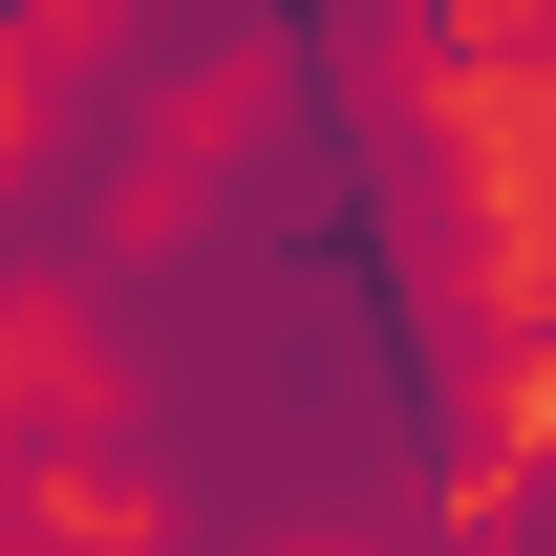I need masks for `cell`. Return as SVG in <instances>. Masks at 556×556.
Masks as SVG:
<instances>
[{"instance_id":"6da1fadb","label":"cell","mask_w":556,"mask_h":556,"mask_svg":"<svg viewBox=\"0 0 556 556\" xmlns=\"http://www.w3.org/2000/svg\"><path fill=\"white\" fill-rule=\"evenodd\" d=\"M22 556H236V535H172V514L108 535V514H65V492H22Z\"/></svg>"},{"instance_id":"7a4b0ae2","label":"cell","mask_w":556,"mask_h":556,"mask_svg":"<svg viewBox=\"0 0 556 556\" xmlns=\"http://www.w3.org/2000/svg\"><path fill=\"white\" fill-rule=\"evenodd\" d=\"M471 556H556V450H514V492L471 514Z\"/></svg>"}]
</instances>
